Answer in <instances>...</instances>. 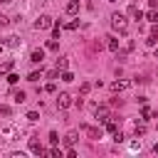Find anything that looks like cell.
<instances>
[{
    "label": "cell",
    "mask_w": 158,
    "mask_h": 158,
    "mask_svg": "<svg viewBox=\"0 0 158 158\" xmlns=\"http://www.w3.org/2000/svg\"><path fill=\"white\" fill-rule=\"evenodd\" d=\"M111 27H114L116 32L126 35V32H128V20H126L121 12H114V15H111Z\"/></svg>",
    "instance_id": "6da1fadb"
},
{
    "label": "cell",
    "mask_w": 158,
    "mask_h": 158,
    "mask_svg": "<svg viewBox=\"0 0 158 158\" xmlns=\"http://www.w3.org/2000/svg\"><path fill=\"white\" fill-rule=\"evenodd\" d=\"M52 25H54V20L49 15H40V20L35 22V30H49Z\"/></svg>",
    "instance_id": "7a4b0ae2"
},
{
    "label": "cell",
    "mask_w": 158,
    "mask_h": 158,
    "mask_svg": "<svg viewBox=\"0 0 158 158\" xmlns=\"http://www.w3.org/2000/svg\"><path fill=\"white\" fill-rule=\"evenodd\" d=\"M81 131H84L89 138H94V141H99V138H101V128H94V126H86V123H81Z\"/></svg>",
    "instance_id": "3957f363"
},
{
    "label": "cell",
    "mask_w": 158,
    "mask_h": 158,
    "mask_svg": "<svg viewBox=\"0 0 158 158\" xmlns=\"http://www.w3.org/2000/svg\"><path fill=\"white\" fill-rule=\"evenodd\" d=\"M57 106H59V109H67V106H72V96H69L67 91H62V94L57 96Z\"/></svg>",
    "instance_id": "277c9868"
},
{
    "label": "cell",
    "mask_w": 158,
    "mask_h": 158,
    "mask_svg": "<svg viewBox=\"0 0 158 158\" xmlns=\"http://www.w3.org/2000/svg\"><path fill=\"white\" fill-rule=\"evenodd\" d=\"M128 86H131V81H123V79H121V81H114V84H111V91L118 94V91H126Z\"/></svg>",
    "instance_id": "5b68a950"
},
{
    "label": "cell",
    "mask_w": 158,
    "mask_h": 158,
    "mask_svg": "<svg viewBox=\"0 0 158 158\" xmlns=\"http://www.w3.org/2000/svg\"><path fill=\"white\" fill-rule=\"evenodd\" d=\"M109 118H111V116H109V109H106V106H99V109H96V121L106 123Z\"/></svg>",
    "instance_id": "8992f818"
},
{
    "label": "cell",
    "mask_w": 158,
    "mask_h": 158,
    "mask_svg": "<svg viewBox=\"0 0 158 158\" xmlns=\"http://www.w3.org/2000/svg\"><path fill=\"white\" fill-rule=\"evenodd\" d=\"M128 15H131L133 20H143V12H141V10H138V5H133V2L128 5Z\"/></svg>",
    "instance_id": "52a82bcc"
},
{
    "label": "cell",
    "mask_w": 158,
    "mask_h": 158,
    "mask_svg": "<svg viewBox=\"0 0 158 158\" xmlns=\"http://www.w3.org/2000/svg\"><path fill=\"white\" fill-rule=\"evenodd\" d=\"M42 59H44V49H35L30 54V62H35V64H42Z\"/></svg>",
    "instance_id": "ba28073f"
},
{
    "label": "cell",
    "mask_w": 158,
    "mask_h": 158,
    "mask_svg": "<svg viewBox=\"0 0 158 158\" xmlns=\"http://www.w3.org/2000/svg\"><path fill=\"white\" fill-rule=\"evenodd\" d=\"M30 151H32L35 156H42V153H47V151H44V148H42V146H40L35 138H30Z\"/></svg>",
    "instance_id": "9c48e42d"
},
{
    "label": "cell",
    "mask_w": 158,
    "mask_h": 158,
    "mask_svg": "<svg viewBox=\"0 0 158 158\" xmlns=\"http://www.w3.org/2000/svg\"><path fill=\"white\" fill-rule=\"evenodd\" d=\"M77 138H79V133H77V131H69V133H67V136H64V143H67V146H69V148H72V146H74V143H77Z\"/></svg>",
    "instance_id": "30bf717a"
},
{
    "label": "cell",
    "mask_w": 158,
    "mask_h": 158,
    "mask_svg": "<svg viewBox=\"0 0 158 158\" xmlns=\"http://www.w3.org/2000/svg\"><path fill=\"white\" fill-rule=\"evenodd\" d=\"M77 12H79V2L77 0H69L67 2V15H77Z\"/></svg>",
    "instance_id": "8fae6325"
},
{
    "label": "cell",
    "mask_w": 158,
    "mask_h": 158,
    "mask_svg": "<svg viewBox=\"0 0 158 158\" xmlns=\"http://www.w3.org/2000/svg\"><path fill=\"white\" fill-rule=\"evenodd\" d=\"M153 114H156V111H153L151 106H146V104H143V109H141V118H143V121H148V118H153Z\"/></svg>",
    "instance_id": "7c38bea8"
},
{
    "label": "cell",
    "mask_w": 158,
    "mask_h": 158,
    "mask_svg": "<svg viewBox=\"0 0 158 158\" xmlns=\"http://www.w3.org/2000/svg\"><path fill=\"white\" fill-rule=\"evenodd\" d=\"M106 40H109V42H106V47H109L111 52H118V40H116V37H106Z\"/></svg>",
    "instance_id": "4fadbf2b"
},
{
    "label": "cell",
    "mask_w": 158,
    "mask_h": 158,
    "mask_svg": "<svg viewBox=\"0 0 158 158\" xmlns=\"http://www.w3.org/2000/svg\"><path fill=\"white\" fill-rule=\"evenodd\" d=\"M106 131H109V133H116V131H118V123L109 118V121H106Z\"/></svg>",
    "instance_id": "5bb4252c"
},
{
    "label": "cell",
    "mask_w": 158,
    "mask_h": 158,
    "mask_svg": "<svg viewBox=\"0 0 158 158\" xmlns=\"http://www.w3.org/2000/svg\"><path fill=\"white\" fill-rule=\"evenodd\" d=\"M20 44H22V40H17V37H7V47L15 49V47H20Z\"/></svg>",
    "instance_id": "9a60e30c"
},
{
    "label": "cell",
    "mask_w": 158,
    "mask_h": 158,
    "mask_svg": "<svg viewBox=\"0 0 158 158\" xmlns=\"http://www.w3.org/2000/svg\"><path fill=\"white\" fill-rule=\"evenodd\" d=\"M67 64H69V59H67V57H59V59H57V69H62V72H64V69H67Z\"/></svg>",
    "instance_id": "2e32d148"
},
{
    "label": "cell",
    "mask_w": 158,
    "mask_h": 158,
    "mask_svg": "<svg viewBox=\"0 0 158 158\" xmlns=\"http://www.w3.org/2000/svg\"><path fill=\"white\" fill-rule=\"evenodd\" d=\"M146 20H151V22H158V12H156V7H151V12L146 15Z\"/></svg>",
    "instance_id": "e0dca14e"
},
{
    "label": "cell",
    "mask_w": 158,
    "mask_h": 158,
    "mask_svg": "<svg viewBox=\"0 0 158 158\" xmlns=\"http://www.w3.org/2000/svg\"><path fill=\"white\" fill-rule=\"evenodd\" d=\"M12 99H15V104H22V101H25V91H15Z\"/></svg>",
    "instance_id": "ac0fdd59"
},
{
    "label": "cell",
    "mask_w": 158,
    "mask_h": 158,
    "mask_svg": "<svg viewBox=\"0 0 158 158\" xmlns=\"http://www.w3.org/2000/svg\"><path fill=\"white\" fill-rule=\"evenodd\" d=\"M49 143H52V146H57V143H59V136H57V131H49Z\"/></svg>",
    "instance_id": "d6986e66"
},
{
    "label": "cell",
    "mask_w": 158,
    "mask_h": 158,
    "mask_svg": "<svg viewBox=\"0 0 158 158\" xmlns=\"http://www.w3.org/2000/svg\"><path fill=\"white\" fill-rule=\"evenodd\" d=\"M12 69V62H5V64H0V77L5 74V72H10Z\"/></svg>",
    "instance_id": "ffe728a7"
},
{
    "label": "cell",
    "mask_w": 158,
    "mask_h": 158,
    "mask_svg": "<svg viewBox=\"0 0 158 158\" xmlns=\"http://www.w3.org/2000/svg\"><path fill=\"white\" fill-rule=\"evenodd\" d=\"M64 27H67V30H77V27H79V20H69Z\"/></svg>",
    "instance_id": "44dd1931"
},
{
    "label": "cell",
    "mask_w": 158,
    "mask_h": 158,
    "mask_svg": "<svg viewBox=\"0 0 158 158\" xmlns=\"http://www.w3.org/2000/svg\"><path fill=\"white\" fill-rule=\"evenodd\" d=\"M47 49H52V52L59 49V42H57V40H49V42H47Z\"/></svg>",
    "instance_id": "7402d4cb"
},
{
    "label": "cell",
    "mask_w": 158,
    "mask_h": 158,
    "mask_svg": "<svg viewBox=\"0 0 158 158\" xmlns=\"http://www.w3.org/2000/svg\"><path fill=\"white\" fill-rule=\"evenodd\" d=\"M62 81H74V74L72 72H62Z\"/></svg>",
    "instance_id": "603a6c76"
},
{
    "label": "cell",
    "mask_w": 158,
    "mask_h": 158,
    "mask_svg": "<svg viewBox=\"0 0 158 158\" xmlns=\"http://www.w3.org/2000/svg\"><path fill=\"white\" fill-rule=\"evenodd\" d=\"M57 77H59V69H57V67H54L52 72H47V79H57Z\"/></svg>",
    "instance_id": "cb8c5ba5"
},
{
    "label": "cell",
    "mask_w": 158,
    "mask_h": 158,
    "mask_svg": "<svg viewBox=\"0 0 158 158\" xmlns=\"http://www.w3.org/2000/svg\"><path fill=\"white\" fill-rule=\"evenodd\" d=\"M44 91H47V94H54V91H57V86H54V81H49V84L44 86Z\"/></svg>",
    "instance_id": "d4e9b609"
},
{
    "label": "cell",
    "mask_w": 158,
    "mask_h": 158,
    "mask_svg": "<svg viewBox=\"0 0 158 158\" xmlns=\"http://www.w3.org/2000/svg\"><path fill=\"white\" fill-rule=\"evenodd\" d=\"M25 118H27V121H37V118H40V114H37V111H30Z\"/></svg>",
    "instance_id": "484cf974"
},
{
    "label": "cell",
    "mask_w": 158,
    "mask_h": 158,
    "mask_svg": "<svg viewBox=\"0 0 158 158\" xmlns=\"http://www.w3.org/2000/svg\"><path fill=\"white\" fill-rule=\"evenodd\" d=\"M146 133V126L143 123H136V136H143Z\"/></svg>",
    "instance_id": "4316f807"
},
{
    "label": "cell",
    "mask_w": 158,
    "mask_h": 158,
    "mask_svg": "<svg viewBox=\"0 0 158 158\" xmlns=\"http://www.w3.org/2000/svg\"><path fill=\"white\" fill-rule=\"evenodd\" d=\"M156 42H158V37H153V35H148V40H146V44H151V47H153Z\"/></svg>",
    "instance_id": "83f0119b"
},
{
    "label": "cell",
    "mask_w": 158,
    "mask_h": 158,
    "mask_svg": "<svg viewBox=\"0 0 158 158\" xmlns=\"http://www.w3.org/2000/svg\"><path fill=\"white\" fill-rule=\"evenodd\" d=\"M37 79H40V72H32V74L27 77V81H37Z\"/></svg>",
    "instance_id": "f1b7e54d"
},
{
    "label": "cell",
    "mask_w": 158,
    "mask_h": 158,
    "mask_svg": "<svg viewBox=\"0 0 158 158\" xmlns=\"http://www.w3.org/2000/svg\"><path fill=\"white\" fill-rule=\"evenodd\" d=\"M7 81H10V84H17V81H20V77H17V74H10V77H7Z\"/></svg>",
    "instance_id": "f546056e"
},
{
    "label": "cell",
    "mask_w": 158,
    "mask_h": 158,
    "mask_svg": "<svg viewBox=\"0 0 158 158\" xmlns=\"http://www.w3.org/2000/svg\"><path fill=\"white\" fill-rule=\"evenodd\" d=\"M89 89H91V84H89V81H84V84H81V94H89Z\"/></svg>",
    "instance_id": "4dcf8cb0"
},
{
    "label": "cell",
    "mask_w": 158,
    "mask_h": 158,
    "mask_svg": "<svg viewBox=\"0 0 158 158\" xmlns=\"http://www.w3.org/2000/svg\"><path fill=\"white\" fill-rule=\"evenodd\" d=\"M128 148H131V151H138V148H141V141H131V146H128Z\"/></svg>",
    "instance_id": "1f68e13d"
},
{
    "label": "cell",
    "mask_w": 158,
    "mask_h": 158,
    "mask_svg": "<svg viewBox=\"0 0 158 158\" xmlns=\"http://www.w3.org/2000/svg\"><path fill=\"white\" fill-rule=\"evenodd\" d=\"M0 116H10V109H7V106H2V104H0Z\"/></svg>",
    "instance_id": "d6a6232c"
},
{
    "label": "cell",
    "mask_w": 158,
    "mask_h": 158,
    "mask_svg": "<svg viewBox=\"0 0 158 158\" xmlns=\"http://www.w3.org/2000/svg\"><path fill=\"white\" fill-rule=\"evenodd\" d=\"M10 158H25V153L22 151H15V153H10Z\"/></svg>",
    "instance_id": "836d02e7"
},
{
    "label": "cell",
    "mask_w": 158,
    "mask_h": 158,
    "mask_svg": "<svg viewBox=\"0 0 158 158\" xmlns=\"http://www.w3.org/2000/svg\"><path fill=\"white\" fill-rule=\"evenodd\" d=\"M5 25H7V17H5L2 12H0V27H5Z\"/></svg>",
    "instance_id": "e575fe53"
},
{
    "label": "cell",
    "mask_w": 158,
    "mask_h": 158,
    "mask_svg": "<svg viewBox=\"0 0 158 158\" xmlns=\"http://www.w3.org/2000/svg\"><path fill=\"white\" fill-rule=\"evenodd\" d=\"M151 35H153V37H158V22L153 25V30H151Z\"/></svg>",
    "instance_id": "d590c367"
},
{
    "label": "cell",
    "mask_w": 158,
    "mask_h": 158,
    "mask_svg": "<svg viewBox=\"0 0 158 158\" xmlns=\"http://www.w3.org/2000/svg\"><path fill=\"white\" fill-rule=\"evenodd\" d=\"M153 153H156V156H158V143H156V146H153Z\"/></svg>",
    "instance_id": "8d00e7d4"
},
{
    "label": "cell",
    "mask_w": 158,
    "mask_h": 158,
    "mask_svg": "<svg viewBox=\"0 0 158 158\" xmlns=\"http://www.w3.org/2000/svg\"><path fill=\"white\" fill-rule=\"evenodd\" d=\"M2 2H5V5H10V2H15V0H2Z\"/></svg>",
    "instance_id": "74e56055"
},
{
    "label": "cell",
    "mask_w": 158,
    "mask_h": 158,
    "mask_svg": "<svg viewBox=\"0 0 158 158\" xmlns=\"http://www.w3.org/2000/svg\"><path fill=\"white\" fill-rule=\"evenodd\" d=\"M106 2H116V0H106Z\"/></svg>",
    "instance_id": "f35d334b"
},
{
    "label": "cell",
    "mask_w": 158,
    "mask_h": 158,
    "mask_svg": "<svg viewBox=\"0 0 158 158\" xmlns=\"http://www.w3.org/2000/svg\"><path fill=\"white\" fill-rule=\"evenodd\" d=\"M156 54H158V49H156Z\"/></svg>",
    "instance_id": "ab89813d"
}]
</instances>
